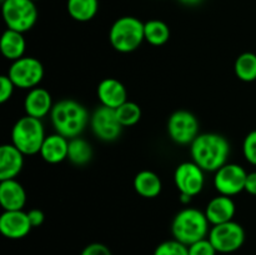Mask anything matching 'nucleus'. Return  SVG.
I'll use <instances>...</instances> for the list:
<instances>
[{
  "instance_id": "nucleus-1",
  "label": "nucleus",
  "mask_w": 256,
  "mask_h": 255,
  "mask_svg": "<svg viewBox=\"0 0 256 255\" xmlns=\"http://www.w3.org/2000/svg\"><path fill=\"white\" fill-rule=\"evenodd\" d=\"M192 162L204 172H218L226 164L230 154V144L222 135L206 132L198 135L190 144Z\"/></svg>"
},
{
  "instance_id": "nucleus-2",
  "label": "nucleus",
  "mask_w": 256,
  "mask_h": 255,
  "mask_svg": "<svg viewBox=\"0 0 256 255\" xmlns=\"http://www.w3.org/2000/svg\"><path fill=\"white\" fill-rule=\"evenodd\" d=\"M50 118L55 132L66 139L79 136L89 122L84 105L70 99L56 102L50 112Z\"/></svg>"
},
{
  "instance_id": "nucleus-3",
  "label": "nucleus",
  "mask_w": 256,
  "mask_h": 255,
  "mask_svg": "<svg viewBox=\"0 0 256 255\" xmlns=\"http://www.w3.org/2000/svg\"><path fill=\"white\" fill-rule=\"evenodd\" d=\"M172 232L175 240L189 246L206 238L209 232V220L205 212L195 208H186L175 215Z\"/></svg>"
},
{
  "instance_id": "nucleus-4",
  "label": "nucleus",
  "mask_w": 256,
  "mask_h": 255,
  "mask_svg": "<svg viewBox=\"0 0 256 255\" xmlns=\"http://www.w3.org/2000/svg\"><path fill=\"white\" fill-rule=\"evenodd\" d=\"M109 40L116 52H134L145 40L144 22L134 16L119 18L110 28Z\"/></svg>"
},
{
  "instance_id": "nucleus-5",
  "label": "nucleus",
  "mask_w": 256,
  "mask_h": 255,
  "mask_svg": "<svg viewBox=\"0 0 256 255\" xmlns=\"http://www.w3.org/2000/svg\"><path fill=\"white\" fill-rule=\"evenodd\" d=\"M45 138L42 120L29 115L20 118L12 130V144L24 155L40 152Z\"/></svg>"
},
{
  "instance_id": "nucleus-6",
  "label": "nucleus",
  "mask_w": 256,
  "mask_h": 255,
  "mask_svg": "<svg viewBox=\"0 0 256 255\" xmlns=\"http://www.w3.org/2000/svg\"><path fill=\"white\" fill-rule=\"evenodd\" d=\"M2 10L8 29L25 32L36 22L38 9L32 0H5Z\"/></svg>"
},
{
  "instance_id": "nucleus-7",
  "label": "nucleus",
  "mask_w": 256,
  "mask_h": 255,
  "mask_svg": "<svg viewBox=\"0 0 256 255\" xmlns=\"http://www.w3.org/2000/svg\"><path fill=\"white\" fill-rule=\"evenodd\" d=\"M8 76L16 88L34 89L44 76V66L36 58L22 56L12 62Z\"/></svg>"
},
{
  "instance_id": "nucleus-8",
  "label": "nucleus",
  "mask_w": 256,
  "mask_h": 255,
  "mask_svg": "<svg viewBox=\"0 0 256 255\" xmlns=\"http://www.w3.org/2000/svg\"><path fill=\"white\" fill-rule=\"evenodd\" d=\"M209 240L218 252H234L244 244L245 232L242 225L232 220L214 225L209 232Z\"/></svg>"
},
{
  "instance_id": "nucleus-9",
  "label": "nucleus",
  "mask_w": 256,
  "mask_h": 255,
  "mask_svg": "<svg viewBox=\"0 0 256 255\" xmlns=\"http://www.w3.org/2000/svg\"><path fill=\"white\" fill-rule=\"evenodd\" d=\"M168 132L176 144H192L199 135V122L192 112L178 110L169 118Z\"/></svg>"
},
{
  "instance_id": "nucleus-10",
  "label": "nucleus",
  "mask_w": 256,
  "mask_h": 255,
  "mask_svg": "<svg viewBox=\"0 0 256 255\" xmlns=\"http://www.w3.org/2000/svg\"><path fill=\"white\" fill-rule=\"evenodd\" d=\"M248 172L238 164H225L215 172L214 185L222 195L232 196L245 190Z\"/></svg>"
},
{
  "instance_id": "nucleus-11",
  "label": "nucleus",
  "mask_w": 256,
  "mask_h": 255,
  "mask_svg": "<svg viewBox=\"0 0 256 255\" xmlns=\"http://www.w3.org/2000/svg\"><path fill=\"white\" fill-rule=\"evenodd\" d=\"M92 129L102 142H114L120 136L122 125L118 120L115 109L102 105L92 115Z\"/></svg>"
},
{
  "instance_id": "nucleus-12",
  "label": "nucleus",
  "mask_w": 256,
  "mask_h": 255,
  "mask_svg": "<svg viewBox=\"0 0 256 255\" xmlns=\"http://www.w3.org/2000/svg\"><path fill=\"white\" fill-rule=\"evenodd\" d=\"M174 182L180 194L192 198L204 188V170L194 162H182L175 170Z\"/></svg>"
},
{
  "instance_id": "nucleus-13",
  "label": "nucleus",
  "mask_w": 256,
  "mask_h": 255,
  "mask_svg": "<svg viewBox=\"0 0 256 255\" xmlns=\"http://www.w3.org/2000/svg\"><path fill=\"white\" fill-rule=\"evenodd\" d=\"M32 228L28 212L22 210H4L0 216V232L8 239H22Z\"/></svg>"
},
{
  "instance_id": "nucleus-14",
  "label": "nucleus",
  "mask_w": 256,
  "mask_h": 255,
  "mask_svg": "<svg viewBox=\"0 0 256 255\" xmlns=\"http://www.w3.org/2000/svg\"><path fill=\"white\" fill-rule=\"evenodd\" d=\"M24 165V154L12 144L0 146V182L15 179Z\"/></svg>"
},
{
  "instance_id": "nucleus-15",
  "label": "nucleus",
  "mask_w": 256,
  "mask_h": 255,
  "mask_svg": "<svg viewBox=\"0 0 256 255\" xmlns=\"http://www.w3.org/2000/svg\"><path fill=\"white\" fill-rule=\"evenodd\" d=\"M98 98L102 105L112 109H116L126 102V89L124 84L114 78H106L98 85Z\"/></svg>"
},
{
  "instance_id": "nucleus-16",
  "label": "nucleus",
  "mask_w": 256,
  "mask_h": 255,
  "mask_svg": "<svg viewBox=\"0 0 256 255\" xmlns=\"http://www.w3.org/2000/svg\"><path fill=\"white\" fill-rule=\"evenodd\" d=\"M52 95L46 89L42 88H34L30 89L28 92L26 98L24 100V108L26 115L36 119L46 116L52 109Z\"/></svg>"
},
{
  "instance_id": "nucleus-17",
  "label": "nucleus",
  "mask_w": 256,
  "mask_h": 255,
  "mask_svg": "<svg viewBox=\"0 0 256 255\" xmlns=\"http://www.w3.org/2000/svg\"><path fill=\"white\" fill-rule=\"evenodd\" d=\"M26 202V192L15 179L0 182V204L4 210H22Z\"/></svg>"
},
{
  "instance_id": "nucleus-18",
  "label": "nucleus",
  "mask_w": 256,
  "mask_h": 255,
  "mask_svg": "<svg viewBox=\"0 0 256 255\" xmlns=\"http://www.w3.org/2000/svg\"><path fill=\"white\" fill-rule=\"evenodd\" d=\"M205 215L212 225L232 222L235 215V202L230 196L220 194L210 200L205 209Z\"/></svg>"
},
{
  "instance_id": "nucleus-19",
  "label": "nucleus",
  "mask_w": 256,
  "mask_h": 255,
  "mask_svg": "<svg viewBox=\"0 0 256 255\" xmlns=\"http://www.w3.org/2000/svg\"><path fill=\"white\" fill-rule=\"evenodd\" d=\"M68 149H69V140L56 132L45 138L40 149V155L49 164H58L68 159Z\"/></svg>"
},
{
  "instance_id": "nucleus-20",
  "label": "nucleus",
  "mask_w": 256,
  "mask_h": 255,
  "mask_svg": "<svg viewBox=\"0 0 256 255\" xmlns=\"http://www.w3.org/2000/svg\"><path fill=\"white\" fill-rule=\"evenodd\" d=\"M25 48H26V42L22 36V32L12 29L5 30L2 36V42H0V49L6 59L15 62L22 58Z\"/></svg>"
},
{
  "instance_id": "nucleus-21",
  "label": "nucleus",
  "mask_w": 256,
  "mask_h": 255,
  "mask_svg": "<svg viewBox=\"0 0 256 255\" xmlns=\"http://www.w3.org/2000/svg\"><path fill=\"white\" fill-rule=\"evenodd\" d=\"M162 180L150 170L138 172L134 179V189L142 198H156L162 192Z\"/></svg>"
},
{
  "instance_id": "nucleus-22",
  "label": "nucleus",
  "mask_w": 256,
  "mask_h": 255,
  "mask_svg": "<svg viewBox=\"0 0 256 255\" xmlns=\"http://www.w3.org/2000/svg\"><path fill=\"white\" fill-rule=\"evenodd\" d=\"M66 9L70 16L80 22L92 20L99 10L98 0H68Z\"/></svg>"
},
{
  "instance_id": "nucleus-23",
  "label": "nucleus",
  "mask_w": 256,
  "mask_h": 255,
  "mask_svg": "<svg viewBox=\"0 0 256 255\" xmlns=\"http://www.w3.org/2000/svg\"><path fill=\"white\" fill-rule=\"evenodd\" d=\"M92 158V145L82 138H72L69 140V149H68V159L75 165H86Z\"/></svg>"
},
{
  "instance_id": "nucleus-24",
  "label": "nucleus",
  "mask_w": 256,
  "mask_h": 255,
  "mask_svg": "<svg viewBox=\"0 0 256 255\" xmlns=\"http://www.w3.org/2000/svg\"><path fill=\"white\" fill-rule=\"evenodd\" d=\"M145 40L154 46H160L170 39V29L162 20H149L144 24Z\"/></svg>"
},
{
  "instance_id": "nucleus-25",
  "label": "nucleus",
  "mask_w": 256,
  "mask_h": 255,
  "mask_svg": "<svg viewBox=\"0 0 256 255\" xmlns=\"http://www.w3.org/2000/svg\"><path fill=\"white\" fill-rule=\"evenodd\" d=\"M235 74L242 82L256 80V55L254 52H244L235 62Z\"/></svg>"
},
{
  "instance_id": "nucleus-26",
  "label": "nucleus",
  "mask_w": 256,
  "mask_h": 255,
  "mask_svg": "<svg viewBox=\"0 0 256 255\" xmlns=\"http://www.w3.org/2000/svg\"><path fill=\"white\" fill-rule=\"evenodd\" d=\"M115 112H116L118 120L122 125V128L132 126V125L138 124L142 119V109H140L139 105L136 102H128V100L119 108H116Z\"/></svg>"
},
{
  "instance_id": "nucleus-27",
  "label": "nucleus",
  "mask_w": 256,
  "mask_h": 255,
  "mask_svg": "<svg viewBox=\"0 0 256 255\" xmlns=\"http://www.w3.org/2000/svg\"><path fill=\"white\" fill-rule=\"evenodd\" d=\"M154 255H189V248L178 240H166L155 249Z\"/></svg>"
},
{
  "instance_id": "nucleus-28",
  "label": "nucleus",
  "mask_w": 256,
  "mask_h": 255,
  "mask_svg": "<svg viewBox=\"0 0 256 255\" xmlns=\"http://www.w3.org/2000/svg\"><path fill=\"white\" fill-rule=\"evenodd\" d=\"M242 152H244L245 159L250 164L256 165V130L250 132L244 139V142H242Z\"/></svg>"
},
{
  "instance_id": "nucleus-29",
  "label": "nucleus",
  "mask_w": 256,
  "mask_h": 255,
  "mask_svg": "<svg viewBox=\"0 0 256 255\" xmlns=\"http://www.w3.org/2000/svg\"><path fill=\"white\" fill-rule=\"evenodd\" d=\"M188 248H189V255H216L218 252L209 238L199 240V242L189 245Z\"/></svg>"
},
{
  "instance_id": "nucleus-30",
  "label": "nucleus",
  "mask_w": 256,
  "mask_h": 255,
  "mask_svg": "<svg viewBox=\"0 0 256 255\" xmlns=\"http://www.w3.org/2000/svg\"><path fill=\"white\" fill-rule=\"evenodd\" d=\"M15 85L14 82L10 80L8 75H2L0 76V102L4 104L8 100H10L12 92H14Z\"/></svg>"
},
{
  "instance_id": "nucleus-31",
  "label": "nucleus",
  "mask_w": 256,
  "mask_h": 255,
  "mask_svg": "<svg viewBox=\"0 0 256 255\" xmlns=\"http://www.w3.org/2000/svg\"><path fill=\"white\" fill-rule=\"evenodd\" d=\"M80 255H112L109 248L102 242H92L82 249Z\"/></svg>"
},
{
  "instance_id": "nucleus-32",
  "label": "nucleus",
  "mask_w": 256,
  "mask_h": 255,
  "mask_svg": "<svg viewBox=\"0 0 256 255\" xmlns=\"http://www.w3.org/2000/svg\"><path fill=\"white\" fill-rule=\"evenodd\" d=\"M28 218H29V222L32 228L40 226L45 220L44 212L40 209H32L30 212H28Z\"/></svg>"
},
{
  "instance_id": "nucleus-33",
  "label": "nucleus",
  "mask_w": 256,
  "mask_h": 255,
  "mask_svg": "<svg viewBox=\"0 0 256 255\" xmlns=\"http://www.w3.org/2000/svg\"><path fill=\"white\" fill-rule=\"evenodd\" d=\"M245 192L252 195H256V172L248 174L246 182H245Z\"/></svg>"
},
{
  "instance_id": "nucleus-34",
  "label": "nucleus",
  "mask_w": 256,
  "mask_h": 255,
  "mask_svg": "<svg viewBox=\"0 0 256 255\" xmlns=\"http://www.w3.org/2000/svg\"><path fill=\"white\" fill-rule=\"evenodd\" d=\"M179 2L186 6H196L200 2H202V0H179Z\"/></svg>"
},
{
  "instance_id": "nucleus-35",
  "label": "nucleus",
  "mask_w": 256,
  "mask_h": 255,
  "mask_svg": "<svg viewBox=\"0 0 256 255\" xmlns=\"http://www.w3.org/2000/svg\"><path fill=\"white\" fill-rule=\"evenodd\" d=\"M192 196H189V195H186V194H180V202H182V204H189L190 202H192Z\"/></svg>"
},
{
  "instance_id": "nucleus-36",
  "label": "nucleus",
  "mask_w": 256,
  "mask_h": 255,
  "mask_svg": "<svg viewBox=\"0 0 256 255\" xmlns=\"http://www.w3.org/2000/svg\"><path fill=\"white\" fill-rule=\"evenodd\" d=\"M0 2H2H2H5V0H0Z\"/></svg>"
},
{
  "instance_id": "nucleus-37",
  "label": "nucleus",
  "mask_w": 256,
  "mask_h": 255,
  "mask_svg": "<svg viewBox=\"0 0 256 255\" xmlns=\"http://www.w3.org/2000/svg\"><path fill=\"white\" fill-rule=\"evenodd\" d=\"M32 2H35V0H32Z\"/></svg>"
}]
</instances>
